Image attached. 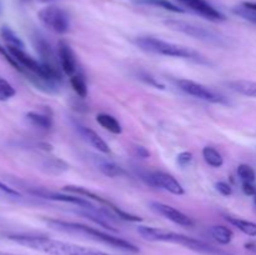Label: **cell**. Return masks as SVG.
I'll return each instance as SVG.
<instances>
[{
    "instance_id": "e0dca14e",
    "label": "cell",
    "mask_w": 256,
    "mask_h": 255,
    "mask_svg": "<svg viewBox=\"0 0 256 255\" xmlns=\"http://www.w3.org/2000/svg\"><path fill=\"white\" fill-rule=\"evenodd\" d=\"M26 120L34 126L40 129H50L52 126V118L48 112H28Z\"/></svg>"
},
{
    "instance_id": "cb8c5ba5",
    "label": "cell",
    "mask_w": 256,
    "mask_h": 255,
    "mask_svg": "<svg viewBox=\"0 0 256 255\" xmlns=\"http://www.w3.org/2000/svg\"><path fill=\"white\" fill-rule=\"evenodd\" d=\"M202 158L206 162V164H209L212 168H220L224 165V158L215 148L205 146L202 149Z\"/></svg>"
},
{
    "instance_id": "52a82bcc",
    "label": "cell",
    "mask_w": 256,
    "mask_h": 255,
    "mask_svg": "<svg viewBox=\"0 0 256 255\" xmlns=\"http://www.w3.org/2000/svg\"><path fill=\"white\" fill-rule=\"evenodd\" d=\"M62 190H64V192H72V194L80 195V196H82V198H86L88 200H94V202H100L102 205H105V206H106V209L112 210V212H114L115 216H118L119 219H122V220H125V222H139L142 220V218L138 216V215L130 214V212H125V210H122V208H119L118 205H115L114 202H110L109 199H105V198H102V196H100V195L95 194V192H90L89 189H86V188H84V186L66 185V186L62 188Z\"/></svg>"
},
{
    "instance_id": "5bb4252c",
    "label": "cell",
    "mask_w": 256,
    "mask_h": 255,
    "mask_svg": "<svg viewBox=\"0 0 256 255\" xmlns=\"http://www.w3.org/2000/svg\"><path fill=\"white\" fill-rule=\"evenodd\" d=\"M75 126H76L78 132L82 135V139H84L86 142H89L94 149H96L98 152H102V154H109L110 152L109 145L106 144V142H105L99 134H96L94 130H92L88 126H84V125L82 124H75Z\"/></svg>"
},
{
    "instance_id": "484cf974",
    "label": "cell",
    "mask_w": 256,
    "mask_h": 255,
    "mask_svg": "<svg viewBox=\"0 0 256 255\" xmlns=\"http://www.w3.org/2000/svg\"><path fill=\"white\" fill-rule=\"evenodd\" d=\"M15 95H16L15 88L6 79L0 76V102H8L12 98H14Z\"/></svg>"
},
{
    "instance_id": "ba28073f",
    "label": "cell",
    "mask_w": 256,
    "mask_h": 255,
    "mask_svg": "<svg viewBox=\"0 0 256 255\" xmlns=\"http://www.w3.org/2000/svg\"><path fill=\"white\" fill-rule=\"evenodd\" d=\"M176 85L182 92L190 95V96L198 98V99L208 102H214V104H229V100L226 96L200 84V82H194V80L179 79L176 80Z\"/></svg>"
},
{
    "instance_id": "1f68e13d",
    "label": "cell",
    "mask_w": 256,
    "mask_h": 255,
    "mask_svg": "<svg viewBox=\"0 0 256 255\" xmlns=\"http://www.w3.org/2000/svg\"><path fill=\"white\" fill-rule=\"evenodd\" d=\"M0 192H5V194L8 195H12V196H20V192H18V190H15L14 188L9 186L8 184L2 182V180H0Z\"/></svg>"
},
{
    "instance_id": "4fadbf2b",
    "label": "cell",
    "mask_w": 256,
    "mask_h": 255,
    "mask_svg": "<svg viewBox=\"0 0 256 255\" xmlns=\"http://www.w3.org/2000/svg\"><path fill=\"white\" fill-rule=\"evenodd\" d=\"M58 55H59V62L62 72H65L69 76L75 75L78 69L76 56H75V52L70 46V44H68L65 40H60L59 44H58Z\"/></svg>"
},
{
    "instance_id": "d4e9b609",
    "label": "cell",
    "mask_w": 256,
    "mask_h": 255,
    "mask_svg": "<svg viewBox=\"0 0 256 255\" xmlns=\"http://www.w3.org/2000/svg\"><path fill=\"white\" fill-rule=\"evenodd\" d=\"M70 85H72V90H74L75 94L79 98L84 99V98L88 96V84L82 75L75 74L70 76Z\"/></svg>"
},
{
    "instance_id": "277c9868",
    "label": "cell",
    "mask_w": 256,
    "mask_h": 255,
    "mask_svg": "<svg viewBox=\"0 0 256 255\" xmlns=\"http://www.w3.org/2000/svg\"><path fill=\"white\" fill-rule=\"evenodd\" d=\"M135 44L144 52L150 54L162 55V56L180 58V59L194 60L196 62H205L204 56L188 46L166 42L154 36H139L135 39Z\"/></svg>"
},
{
    "instance_id": "7402d4cb",
    "label": "cell",
    "mask_w": 256,
    "mask_h": 255,
    "mask_svg": "<svg viewBox=\"0 0 256 255\" xmlns=\"http://www.w3.org/2000/svg\"><path fill=\"white\" fill-rule=\"evenodd\" d=\"M210 234L218 242L224 245L229 244L232 240V236H234V232L229 228L224 226V225H214V226H212L210 228Z\"/></svg>"
},
{
    "instance_id": "836d02e7",
    "label": "cell",
    "mask_w": 256,
    "mask_h": 255,
    "mask_svg": "<svg viewBox=\"0 0 256 255\" xmlns=\"http://www.w3.org/2000/svg\"><path fill=\"white\" fill-rule=\"evenodd\" d=\"M244 4H245V6L250 8V9H252V10H256V2H245Z\"/></svg>"
},
{
    "instance_id": "f1b7e54d",
    "label": "cell",
    "mask_w": 256,
    "mask_h": 255,
    "mask_svg": "<svg viewBox=\"0 0 256 255\" xmlns=\"http://www.w3.org/2000/svg\"><path fill=\"white\" fill-rule=\"evenodd\" d=\"M139 78L142 80H144L145 82H148V84H149V85H152V86L158 88V89H164V88H165L164 85L160 84V82H158V80L155 79L154 76H152V75L146 74V72H144V74H139Z\"/></svg>"
},
{
    "instance_id": "5b68a950",
    "label": "cell",
    "mask_w": 256,
    "mask_h": 255,
    "mask_svg": "<svg viewBox=\"0 0 256 255\" xmlns=\"http://www.w3.org/2000/svg\"><path fill=\"white\" fill-rule=\"evenodd\" d=\"M164 24L169 29L174 30V32H179L182 34L189 35V36L194 38V39L202 40V42H208V44L216 45V46H226L228 45L226 36H224L222 32H216L214 29H210V28L202 26V25L195 24V22H185V20L169 19L165 20Z\"/></svg>"
},
{
    "instance_id": "7c38bea8",
    "label": "cell",
    "mask_w": 256,
    "mask_h": 255,
    "mask_svg": "<svg viewBox=\"0 0 256 255\" xmlns=\"http://www.w3.org/2000/svg\"><path fill=\"white\" fill-rule=\"evenodd\" d=\"M152 188H159L169 192L170 194L174 195H184L185 190L182 185L172 176V174H168L160 170H152Z\"/></svg>"
},
{
    "instance_id": "d590c367",
    "label": "cell",
    "mask_w": 256,
    "mask_h": 255,
    "mask_svg": "<svg viewBox=\"0 0 256 255\" xmlns=\"http://www.w3.org/2000/svg\"><path fill=\"white\" fill-rule=\"evenodd\" d=\"M254 202H255V205H256V194L254 195Z\"/></svg>"
},
{
    "instance_id": "8992f818",
    "label": "cell",
    "mask_w": 256,
    "mask_h": 255,
    "mask_svg": "<svg viewBox=\"0 0 256 255\" xmlns=\"http://www.w3.org/2000/svg\"><path fill=\"white\" fill-rule=\"evenodd\" d=\"M39 20L45 28L55 34H66L70 29L69 14L64 9L55 5H49L38 12Z\"/></svg>"
},
{
    "instance_id": "4dcf8cb0",
    "label": "cell",
    "mask_w": 256,
    "mask_h": 255,
    "mask_svg": "<svg viewBox=\"0 0 256 255\" xmlns=\"http://www.w3.org/2000/svg\"><path fill=\"white\" fill-rule=\"evenodd\" d=\"M132 152H134V155L138 158H142V159H146V158L150 156V152L145 146H142V145H136V146L132 148Z\"/></svg>"
},
{
    "instance_id": "4316f807",
    "label": "cell",
    "mask_w": 256,
    "mask_h": 255,
    "mask_svg": "<svg viewBox=\"0 0 256 255\" xmlns=\"http://www.w3.org/2000/svg\"><path fill=\"white\" fill-rule=\"evenodd\" d=\"M238 175L242 182H255V172L250 165L242 164L238 166Z\"/></svg>"
},
{
    "instance_id": "ffe728a7",
    "label": "cell",
    "mask_w": 256,
    "mask_h": 255,
    "mask_svg": "<svg viewBox=\"0 0 256 255\" xmlns=\"http://www.w3.org/2000/svg\"><path fill=\"white\" fill-rule=\"evenodd\" d=\"M136 4L140 5H146V6L152 8H160V9L168 10L172 12H184L185 9H182L180 5L176 2H172L170 0H134Z\"/></svg>"
},
{
    "instance_id": "d6a6232c",
    "label": "cell",
    "mask_w": 256,
    "mask_h": 255,
    "mask_svg": "<svg viewBox=\"0 0 256 255\" xmlns=\"http://www.w3.org/2000/svg\"><path fill=\"white\" fill-rule=\"evenodd\" d=\"M242 192L246 195H254L256 194V188L252 185V182H242Z\"/></svg>"
},
{
    "instance_id": "3957f363",
    "label": "cell",
    "mask_w": 256,
    "mask_h": 255,
    "mask_svg": "<svg viewBox=\"0 0 256 255\" xmlns=\"http://www.w3.org/2000/svg\"><path fill=\"white\" fill-rule=\"evenodd\" d=\"M138 232L142 235L144 239L149 242H172V244L182 245L186 249L194 250L196 252H202V254L212 255L220 252L216 248L206 244V242L198 240L195 238L188 236V235L179 234V232H170V230L159 229V228L152 226H138Z\"/></svg>"
},
{
    "instance_id": "6da1fadb",
    "label": "cell",
    "mask_w": 256,
    "mask_h": 255,
    "mask_svg": "<svg viewBox=\"0 0 256 255\" xmlns=\"http://www.w3.org/2000/svg\"><path fill=\"white\" fill-rule=\"evenodd\" d=\"M5 236H6V239L16 242V244L36 250V252H42L48 255H112L100 252V250L92 249V248H85L82 245L52 239V238L44 236V235L10 232Z\"/></svg>"
},
{
    "instance_id": "30bf717a",
    "label": "cell",
    "mask_w": 256,
    "mask_h": 255,
    "mask_svg": "<svg viewBox=\"0 0 256 255\" xmlns=\"http://www.w3.org/2000/svg\"><path fill=\"white\" fill-rule=\"evenodd\" d=\"M150 209L154 212H156L158 215H160V216L165 218V219L170 220L172 222L180 225V226L192 228L195 224L192 218H189L186 214L180 212V210L175 209L172 205L164 204V202H150Z\"/></svg>"
},
{
    "instance_id": "83f0119b",
    "label": "cell",
    "mask_w": 256,
    "mask_h": 255,
    "mask_svg": "<svg viewBox=\"0 0 256 255\" xmlns=\"http://www.w3.org/2000/svg\"><path fill=\"white\" fill-rule=\"evenodd\" d=\"M192 154L190 152H182L176 156V162L179 164V166L186 168L192 164Z\"/></svg>"
},
{
    "instance_id": "9a60e30c",
    "label": "cell",
    "mask_w": 256,
    "mask_h": 255,
    "mask_svg": "<svg viewBox=\"0 0 256 255\" xmlns=\"http://www.w3.org/2000/svg\"><path fill=\"white\" fill-rule=\"evenodd\" d=\"M96 165L98 169L108 178H122L126 175V172L124 170V168H122L116 162H112V160L96 158Z\"/></svg>"
},
{
    "instance_id": "f546056e",
    "label": "cell",
    "mask_w": 256,
    "mask_h": 255,
    "mask_svg": "<svg viewBox=\"0 0 256 255\" xmlns=\"http://www.w3.org/2000/svg\"><path fill=\"white\" fill-rule=\"evenodd\" d=\"M215 189H216L220 194L224 195V196H229L232 192V186L225 182H218L216 184H215Z\"/></svg>"
},
{
    "instance_id": "7a4b0ae2",
    "label": "cell",
    "mask_w": 256,
    "mask_h": 255,
    "mask_svg": "<svg viewBox=\"0 0 256 255\" xmlns=\"http://www.w3.org/2000/svg\"><path fill=\"white\" fill-rule=\"evenodd\" d=\"M45 222L48 224V226L54 230H58V232H68V234L74 235H82V236L89 238V239L95 240L98 242H102V244L108 245V246L115 248V249L122 250V252H140L139 248L132 244V242H128V240L122 239V238L109 234V232H102V230L96 229V228L89 226V225L79 224V222H65V220L59 219H45Z\"/></svg>"
},
{
    "instance_id": "44dd1931",
    "label": "cell",
    "mask_w": 256,
    "mask_h": 255,
    "mask_svg": "<svg viewBox=\"0 0 256 255\" xmlns=\"http://www.w3.org/2000/svg\"><path fill=\"white\" fill-rule=\"evenodd\" d=\"M225 220L228 222H230L232 225H234L235 228H238L244 234L256 238V222H249V220L245 219H240V218L236 216H232V215H225Z\"/></svg>"
},
{
    "instance_id": "9c48e42d",
    "label": "cell",
    "mask_w": 256,
    "mask_h": 255,
    "mask_svg": "<svg viewBox=\"0 0 256 255\" xmlns=\"http://www.w3.org/2000/svg\"><path fill=\"white\" fill-rule=\"evenodd\" d=\"M175 2L180 5L182 9L190 10L194 14L210 20V22H225L226 20V16L206 0H175Z\"/></svg>"
},
{
    "instance_id": "8d00e7d4",
    "label": "cell",
    "mask_w": 256,
    "mask_h": 255,
    "mask_svg": "<svg viewBox=\"0 0 256 255\" xmlns=\"http://www.w3.org/2000/svg\"><path fill=\"white\" fill-rule=\"evenodd\" d=\"M39 2H40V0H39Z\"/></svg>"
},
{
    "instance_id": "d6986e66",
    "label": "cell",
    "mask_w": 256,
    "mask_h": 255,
    "mask_svg": "<svg viewBox=\"0 0 256 255\" xmlns=\"http://www.w3.org/2000/svg\"><path fill=\"white\" fill-rule=\"evenodd\" d=\"M96 122L100 126L104 128V129L108 130V132H112V134L118 135L122 132V124H120L119 120H118L116 118L112 116V115L102 112V114L96 115Z\"/></svg>"
},
{
    "instance_id": "ac0fdd59",
    "label": "cell",
    "mask_w": 256,
    "mask_h": 255,
    "mask_svg": "<svg viewBox=\"0 0 256 255\" xmlns=\"http://www.w3.org/2000/svg\"><path fill=\"white\" fill-rule=\"evenodd\" d=\"M42 166V170L50 175H60L69 169L68 162L59 159V158H48V159L44 160Z\"/></svg>"
},
{
    "instance_id": "8fae6325",
    "label": "cell",
    "mask_w": 256,
    "mask_h": 255,
    "mask_svg": "<svg viewBox=\"0 0 256 255\" xmlns=\"http://www.w3.org/2000/svg\"><path fill=\"white\" fill-rule=\"evenodd\" d=\"M34 45L36 49L38 54L40 56V62L45 65V66L50 68L56 72H62V66H60L59 55L55 54L54 49L50 45V42L45 39L42 35L36 34L34 35Z\"/></svg>"
},
{
    "instance_id": "2e32d148",
    "label": "cell",
    "mask_w": 256,
    "mask_h": 255,
    "mask_svg": "<svg viewBox=\"0 0 256 255\" xmlns=\"http://www.w3.org/2000/svg\"><path fill=\"white\" fill-rule=\"evenodd\" d=\"M228 88L240 95L256 99V82L250 80H232L226 82Z\"/></svg>"
},
{
    "instance_id": "e575fe53",
    "label": "cell",
    "mask_w": 256,
    "mask_h": 255,
    "mask_svg": "<svg viewBox=\"0 0 256 255\" xmlns=\"http://www.w3.org/2000/svg\"><path fill=\"white\" fill-rule=\"evenodd\" d=\"M212 255H232V254H228V252H216V254H212Z\"/></svg>"
},
{
    "instance_id": "603a6c76",
    "label": "cell",
    "mask_w": 256,
    "mask_h": 255,
    "mask_svg": "<svg viewBox=\"0 0 256 255\" xmlns=\"http://www.w3.org/2000/svg\"><path fill=\"white\" fill-rule=\"evenodd\" d=\"M2 38L5 42V46L12 48H20V49H25V44L22 39L16 35V32L9 26L2 28Z\"/></svg>"
}]
</instances>
